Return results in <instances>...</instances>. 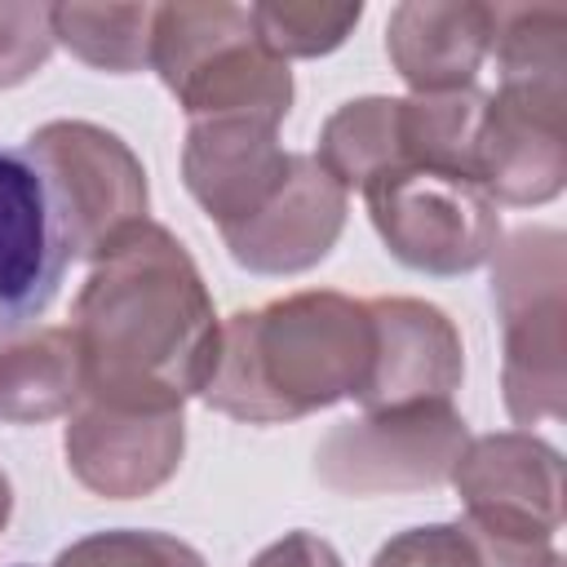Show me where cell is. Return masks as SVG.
Masks as SVG:
<instances>
[{"label":"cell","instance_id":"3957f363","mask_svg":"<svg viewBox=\"0 0 567 567\" xmlns=\"http://www.w3.org/2000/svg\"><path fill=\"white\" fill-rule=\"evenodd\" d=\"M151 66L177 97L186 120H266L292 111V71L252 31L244 4H155Z\"/></svg>","mask_w":567,"mask_h":567},{"label":"cell","instance_id":"8fae6325","mask_svg":"<svg viewBox=\"0 0 567 567\" xmlns=\"http://www.w3.org/2000/svg\"><path fill=\"white\" fill-rule=\"evenodd\" d=\"M66 239L53 190L27 151L0 146V337L31 328L66 275Z\"/></svg>","mask_w":567,"mask_h":567},{"label":"cell","instance_id":"6da1fadb","mask_svg":"<svg viewBox=\"0 0 567 567\" xmlns=\"http://www.w3.org/2000/svg\"><path fill=\"white\" fill-rule=\"evenodd\" d=\"M84 399L124 412H182L204 390L221 319L190 248L159 221L124 230L71 306Z\"/></svg>","mask_w":567,"mask_h":567},{"label":"cell","instance_id":"277c9868","mask_svg":"<svg viewBox=\"0 0 567 567\" xmlns=\"http://www.w3.org/2000/svg\"><path fill=\"white\" fill-rule=\"evenodd\" d=\"M492 301L505 332L501 399L514 425L567 416V235L523 226L492 252Z\"/></svg>","mask_w":567,"mask_h":567},{"label":"cell","instance_id":"ffe728a7","mask_svg":"<svg viewBox=\"0 0 567 567\" xmlns=\"http://www.w3.org/2000/svg\"><path fill=\"white\" fill-rule=\"evenodd\" d=\"M501 80H567V9L492 4V49Z\"/></svg>","mask_w":567,"mask_h":567},{"label":"cell","instance_id":"4316f807","mask_svg":"<svg viewBox=\"0 0 567 567\" xmlns=\"http://www.w3.org/2000/svg\"><path fill=\"white\" fill-rule=\"evenodd\" d=\"M18 567H31V563H18Z\"/></svg>","mask_w":567,"mask_h":567},{"label":"cell","instance_id":"8992f818","mask_svg":"<svg viewBox=\"0 0 567 567\" xmlns=\"http://www.w3.org/2000/svg\"><path fill=\"white\" fill-rule=\"evenodd\" d=\"M385 252L421 275H470L501 244V208L474 177L439 168H390L363 186Z\"/></svg>","mask_w":567,"mask_h":567},{"label":"cell","instance_id":"cb8c5ba5","mask_svg":"<svg viewBox=\"0 0 567 567\" xmlns=\"http://www.w3.org/2000/svg\"><path fill=\"white\" fill-rule=\"evenodd\" d=\"M49 4H0V89L27 84L53 53Z\"/></svg>","mask_w":567,"mask_h":567},{"label":"cell","instance_id":"ba28073f","mask_svg":"<svg viewBox=\"0 0 567 567\" xmlns=\"http://www.w3.org/2000/svg\"><path fill=\"white\" fill-rule=\"evenodd\" d=\"M474 182L501 208H536L567 186V80H501L483 102Z\"/></svg>","mask_w":567,"mask_h":567},{"label":"cell","instance_id":"2e32d148","mask_svg":"<svg viewBox=\"0 0 567 567\" xmlns=\"http://www.w3.org/2000/svg\"><path fill=\"white\" fill-rule=\"evenodd\" d=\"M84 399V368L71 323L0 337V421L44 425L71 416Z\"/></svg>","mask_w":567,"mask_h":567},{"label":"cell","instance_id":"44dd1931","mask_svg":"<svg viewBox=\"0 0 567 567\" xmlns=\"http://www.w3.org/2000/svg\"><path fill=\"white\" fill-rule=\"evenodd\" d=\"M257 40L279 58H323L350 40L363 18V4H297V0H261L248 4Z\"/></svg>","mask_w":567,"mask_h":567},{"label":"cell","instance_id":"30bf717a","mask_svg":"<svg viewBox=\"0 0 567 567\" xmlns=\"http://www.w3.org/2000/svg\"><path fill=\"white\" fill-rule=\"evenodd\" d=\"M62 452H66V470L84 492L106 501H142L182 470L186 416L124 412L80 399V408L66 416Z\"/></svg>","mask_w":567,"mask_h":567},{"label":"cell","instance_id":"5b68a950","mask_svg":"<svg viewBox=\"0 0 567 567\" xmlns=\"http://www.w3.org/2000/svg\"><path fill=\"white\" fill-rule=\"evenodd\" d=\"M22 151L53 190L71 261H97L124 230L151 217L146 168L120 133L93 120H49Z\"/></svg>","mask_w":567,"mask_h":567},{"label":"cell","instance_id":"ac0fdd59","mask_svg":"<svg viewBox=\"0 0 567 567\" xmlns=\"http://www.w3.org/2000/svg\"><path fill=\"white\" fill-rule=\"evenodd\" d=\"M53 40L93 71L133 75L151 66L155 4H49Z\"/></svg>","mask_w":567,"mask_h":567},{"label":"cell","instance_id":"5bb4252c","mask_svg":"<svg viewBox=\"0 0 567 567\" xmlns=\"http://www.w3.org/2000/svg\"><path fill=\"white\" fill-rule=\"evenodd\" d=\"M288 164L292 151L266 120H195L182 142V182L217 230L252 217L284 186Z\"/></svg>","mask_w":567,"mask_h":567},{"label":"cell","instance_id":"4fadbf2b","mask_svg":"<svg viewBox=\"0 0 567 567\" xmlns=\"http://www.w3.org/2000/svg\"><path fill=\"white\" fill-rule=\"evenodd\" d=\"M350 195L319 168L315 155L292 151L284 186L244 221L221 226L235 266L252 275H301L319 266L346 230Z\"/></svg>","mask_w":567,"mask_h":567},{"label":"cell","instance_id":"484cf974","mask_svg":"<svg viewBox=\"0 0 567 567\" xmlns=\"http://www.w3.org/2000/svg\"><path fill=\"white\" fill-rule=\"evenodd\" d=\"M9 514H13V487H9V474L0 470V532L9 527Z\"/></svg>","mask_w":567,"mask_h":567},{"label":"cell","instance_id":"7402d4cb","mask_svg":"<svg viewBox=\"0 0 567 567\" xmlns=\"http://www.w3.org/2000/svg\"><path fill=\"white\" fill-rule=\"evenodd\" d=\"M49 567H208L204 554L168 532L115 527L71 540Z\"/></svg>","mask_w":567,"mask_h":567},{"label":"cell","instance_id":"7a4b0ae2","mask_svg":"<svg viewBox=\"0 0 567 567\" xmlns=\"http://www.w3.org/2000/svg\"><path fill=\"white\" fill-rule=\"evenodd\" d=\"M368 368V301L337 288H301L221 319L217 363L199 399L244 425H288L359 399Z\"/></svg>","mask_w":567,"mask_h":567},{"label":"cell","instance_id":"9a60e30c","mask_svg":"<svg viewBox=\"0 0 567 567\" xmlns=\"http://www.w3.org/2000/svg\"><path fill=\"white\" fill-rule=\"evenodd\" d=\"M492 49V4L403 0L385 22V58L412 93L474 89Z\"/></svg>","mask_w":567,"mask_h":567},{"label":"cell","instance_id":"603a6c76","mask_svg":"<svg viewBox=\"0 0 567 567\" xmlns=\"http://www.w3.org/2000/svg\"><path fill=\"white\" fill-rule=\"evenodd\" d=\"M372 567H487V536L470 518L408 527L377 549Z\"/></svg>","mask_w":567,"mask_h":567},{"label":"cell","instance_id":"d4e9b609","mask_svg":"<svg viewBox=\"0 0 567 567\" xmlns=\"http://www.w3.org/2000/svg\"><path fill=\"white\" fill-rule=\"evenodd\" d=\"M248 567H341V554L315 532H288L270 540Z\"/></svg>","mask_w":567,"mask_h":567},{"label":"cell","instance_id":"d6986e66","mask_svg":"<svg viewBox=\"0 0 567 567\" xmlns=\"http://www.w3.org/2000/svg\"><path fill=\"white\" fill-rule=\"evenodd\" d=\"M483 102H487V93H478V89L399 97L408 168H439V173L474 177V137H478Z\"/></svg>","mask_w":567,"mask_h":567},{"label":"cell","instance_id":"e0dca14e","mask_svg":"<svg viewBox=\"0 0 567 567\" xmlns=\"http://www.w3.org/2000/svg\"><path fill=\"white\" fill-rule=\"evenodd\" d=\"M315 159L346 195L363 190L372 177H381L390 168H408L399 97L372 93V97H354V102L337 106L319 128Z\"/></svg>","mask_w":567,"mask_h":567},{"label":"cell","instance_id":"7c38bea8","mask_svg":"<svg viewBox=\"0 0 567 567\" xmlns=\"http://www.w3.org/2000/svg\"><path fill=\"white\" fill-rule=\"evenodd\" d=\"M372 368L354 403L363 412L452 403L465 381V341L452 315L421 297H368Z\"/></svg>","mask_w":567,"mask_h":567},{"label":"cell","instance_id":"9c48e42d","mask_svg":"<svg viewBox=\"0 0 567 567\" xmlns=\"http://www.w3.org/2000/svg\"><path fill=\"white\" fill-rule=\"evenodd\" d=\"M465 518L527 540H554L563 527V456L532 430L478 434L461 447L452 478Z\"/></svg>","mask_w":567,"mask_h":567},{"label":"cell","instance_id":"52a82bcc","mask_svg":"<svg viewBox=\"0 0 567 567\" xmlns=\"http://www.w3.org/2000/svg\"><path fill=\"white\" fill-rule=\"evenodd\" d=\"M470 425L452 403H408L337 421L315 447V478L337 496H403L452 478Z\"/></svg>","mask_w":567,"mask_h":567}]
</instances>
